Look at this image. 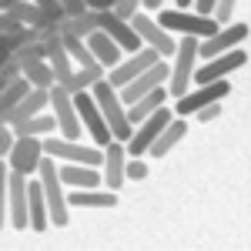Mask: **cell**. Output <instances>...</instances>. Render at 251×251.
Instances as JSON below:
<instances>
[{
	"mask_svg": "<svg viewBox=\"0 0 251 251\" xmlns=\"http://www.w3.org/2000/svg\"><path fill=\"white\" fill-rule=\"evenodd\" d=\"M37 177H40V188H44V198H47L50 225H54V228H64V225L71 221V204H67V191H64V181H60V174H57V161L50 154L40 157Z\"/></svg>",
	"mask_w": 251,
	"mask_h": 251,
	"instance_id": "cell-1",
	"label": "cell"
},
{
	"mask_svg": "<svg viewBox=\"0 0 251 251\" xmlns=\"http://www.w3.org/2000/svg\"><path fill=\"white\" fill-rule=\"evenodd\" d=\"M174 64H171V74H168V97H184L191 91V77H194V67H198V37H181L177 47H174Z\"/></svg>",
	"mask_w": 251,
	"mask_h": 251,
	"instance_id": "cell-2",
	"label": "cell"
},
{
	"mask_svg": "<svg viewBox=\"0 0 251 251\" xmlns=\"http://www.w3.org/2000/svg\"><path fill=\"white\" fill-rule=\"evenodd\" d=\"M91 97L97 100L100 114H104V121H107V131H111V137L127 144V137H131V124H127V114H124V104H121L117 91L107 84V80H97L94 87H91Z\"/></svg>",
	"mask_w": 251,
	"mask_h": 251,
	"instance_id": "cell-3",
	"label": "cell"
},
{
	"mask_svg": "<svg viewBox=\"0 0 251 251\" xmlns=\"http://www.w3.org/2000/svg\"><path fill=\"white\" fill-rule=\"evenodd\" d=\"M157 24L164 27V30H177L181 37H211L218 34V20L214 17H201V14H194V10H157Z\"/></svg>",
	"mask_w": 251,
	"mask_h": 251,
	"instance_id": "cell-4",
	"label": "cell"
},
{
	"mask_svg": "<svg viewBox=\"0 0 251 251\" xmlns=\"http://www.w3.org/2000/svg\"><path fill=\"white\" fill-rule=\"evenodd\" d=\"M44 154H50L54 161H74V164H91V168L104 164V148L67 141V137H44Z\"/></svg>",
	"mask_w": 251,
	"mask_h": 251,
	"instance_id": "cell-5",
	"label": "cell"
},
{
	"mask_svg": "<svg viewBox=\"0 0 251 251\" xmlns=\"http://www.w3.org/2000/svg\"><path fill=\"white\" fill-rule=\"evenodd\" d=\"M171 117H174V111L161 104L154 114H148L141 124H134V127H131V137H127V144H124L127 157H144V151L151 148V141L168 127V121H171Z\"/></svg>",
	"mask_w": 251,
	"mask_h": 251,
	"instance_id": "cell-6",
	"label": "cell"
},
{
	"mask_svg": "<svg viewBox=\"0 0 251 251\" xmlns=\"http://www.w3.org/2000/svg\"><path fill=\"white\" fill-rule=\"evenodd\" d=\"M248 34H251V27L245 20L218 27V34L198 40V60H211V57H218V54H225V50H231V47H241V44L248 40Z\"/></svg>",
	"mask_w": 251,
	"mask_h": 251,
	"instance_id": "cell-7",
	"label": "cell"
},
{
	"mask_svg": "<svg viewBox=\"0 0 251 251\" xmlns=\"http://www.w3.org/2000/svg\"><path fill=\"white\" fill-rule=\"evenodd\" d=\"M245 64H248V50H245V44H241V47H231V50H225V54H218V57L204 60L201 67H194L191 84H211V80H221V77H228L231 71H241Z\"/></svg>",
	"mask_w": 251,
	"mask_h": 251,
	"instance_id": "cell-8",
	"label": "cell"
},
{
	"mask_svg": "<svg viewBox=\"0 0 251 251\" xmlns=\"http://www.w3.org/2000/svg\"><path fill=\"white\" fill-rule=\"evenodd\" d=\"M231 94V84L221 77V80H211V84H198L194 91H188L184 97H177L174 100V114L177 117H188L194 114V111H201V107H208V104H214V100H225V97Z\"/></svg>",
	"mask_w": 251,
	"mask_h": 251,
	"instance_id": "cell-9",
	"label": "cell"
},
{
	"mask_svg": "<svg viewBox=\"0 0 251 251\" xmlns=\"http://www.w3.org/2000/svg\"><path fill=\"white\" fill-rule=\"evenodd\" d=\"M44 60L50 64V71H54V84L57 87H67L71 77H74V60L71 54L64 50V40L57 34V24L54 27H44Z\"/></svg>",
	"mask_w": 251,
	"mask_h": 251,
	"instance_id": "cell-10",
	"label": "cell"
},
{
	"mask_svg": "<svg viewBox=\"0 0 251 251\" xmlns=\"http://www.w3.org/2000/svg\"><path fill=\"white\" fill-rule=\"evenodd\" d=\"M127 24H131V30H134L137 37H141V44H144V47H154L161 57H171V54H174L177 40H174L171 34H168V30H164V27H161V24L151 17V14L137 10V14L127 20Z\"/></svg>",
	"mask_w": 251,
	"mask_h": 251,
	"instance_id": "cell-11",
	"label": "cell"
},
{
	"mask_svg": "<svg viewBox=\"0 0 251 251\" xmlns=\"http://www.w3.org/2000/svg\"><path fill=\"white\" fill-rule=\"evenodd\" d=\"M74 107H77V117H80V124L87 127L94 148H107V141H114V137H111V131H107V121H104V114H100L97 100L91 97V91H77V94H74Z\"/></svg>",
	"mask_w": 251,
	"mask_h": 251,
	"instance_id": "cell-12",
	"label": "cell"
},
{
	"mask_svg": "<svg viewBox=\"0 0 251 251\" xmlns=\"http://www.w3.org/2000/svg\"><path fill=\"white\" fill-rule=\"evenodd\" d=\"M157 60H164V57L157 54L154 47H141V50H134V54H131V57H124L121 64H114V67L107 71V77H104V80H107L114 91H121L124 84H131L137 74H144V71H148L151 64H157Z\"/></svg>",
	"mask_w": 251,
	"mask_h": 251,
	"instance_id": "cell-13",
	"label": "cell"
},
{
	"mask_svg": "<svg viewBox=\"0 0 251 251\" xmlns=\"http://www.w3.org/2000/svg\"><path fill=\"white\" fill-rule=\"evenodd\" d=\"M168 74H171V64L168 60H157V64H151L144 74H137L131 84H124L121 91H117V97H121V104L127 107V104H134L137 97L151 94L154 87H161V84H168Z\"/></svg>",
	"mask_w": 251,
	"mask_h": 251,
	"instance_id": "cell-14",
	"label": "cell"
},
{
	"mask_svg": "<svg viewBox=\"0 0 251 251\" xmlns=\"http://www.w3.org/2000/svg\"><path fill=\"white\" fill-rule=\"evenodd\" d=\"M7 218L17 231L30 228V214H27V174L10 168L7 174Z\"/></svg>",
	"mask_w": 251,
	"mask_h": 251,
	"instance_id": "cell-15",
	"label": "cell"
},
{
	"mask_svg": "<svg viewBox=\"0 0 251 251\" xmlns=\"http://www.w3.org/2000/svg\"><path fill=\"white\" fill-rule=\"evenodd\" d=\"M50 107H54V117H57V134L67 137V141H80V117L77 107H74V97L67 94L64 87H50Z\"/></svg>",
	"mask_w": 251,
	"mask_h": 251,
	"instance_id": "cell-16",
	"label": "cell"
},
{
	"mask_svg": "<svg viewBox=\"0 0 251 251\" xmlns=\"http://www.w3.org/2000/svg\"><path fill=\"white\" fill-rule=\"evenodd\" d=\"M44 157V141L40 137H14V148L7 154V164L20 174H37V164Z\"/></svg>",
	"mask_w": 251,
	"mask_h": 251,
	"instance_id": "cell-17",
	"label": "cell"
},
{
	"mask_svg": "<svg viewBox=\"0 0 251 251\" xmlns=\"http://www.w3.org/2000/svg\"><path fill=\"white\" fill-rule=\"evenodd\" d=\"M97 14H100V30L114 40L124 54H134V50H141V47H144V44H141V37L131 30V24H127V20H121L114 10H97Z\"/></svg>",
	"mask_w": 251,
	"mask_h": 251,
	"instance_id": "cell-18",
	"label": "cell"
},
{
	"mask_svg": "<svg viewBox=\"0 0 251 251\" xmlns=\"http://www.w3.org/2000/svg\"><path fill=\"white\" fill-rule=\"evenodd\" d=\"M124 161H127V151H124V141H107L104 148V164H100V181L107 191H117L127 177H124Z\"/></svg>",
	"mask_w": 251,
	"mask_h": 251,
	"instance_id": "cell-19",
	"label": "cell"
},
{
	"mask_svg": "<svg viewBox=\"0 0 251 251\" xmlns=\"http://www.w3.org/2000/svg\"><path fill=\"white\" fill-rule=\"evenodd\" d=\"M44 107H50V87H30L7 114L0 117V124H17V121H24V117L40 114Z\"/></svg>",
	"mask_w": 251,
	"mask_h": 251,
	"instance_id": "cell-20",
	"label": "cell"
},
{
	"mask_svg": "<svg viewBox=\"0 0 251 251\" xmlns=\"http://www.w3.org/2000/svg\"><path fill=\"white\" fill-rule=\"evenodd\" d=\"M27 214H30V231H47L50 228V214H47V198L40 188V177H27Z\"/></svg>",
	"mask_w": 251,
	"mask_h": 251,
	"instance_id": "cell-21",
	"label": "cell"
},
{
	"mask_svg": "<svg viewBox=\"0 0 251 251\" xmlns=\"http://www.w3.org/2000/svg\"><path fill=\"white\" fill-rule=\"evenodd\" d=\"M57 174L64 181V188H100V168H91V164H74V161H64L57 164Z\"/></svg>",
	"mask_w": 251,
	"mask_h": 251,
	"instance_id": "cell-22",
	"label": "cell"
},
{
	"mask_svg": "<svg viewBox=\"0 0 251 251\" xmlns=\"http://www.w3.org/2000/svg\"><path fill=\"white\" fill-rule=\"evenodd\" d=\"M184 137H188V117H177V114H174L171 121H168V127H164V131H161V134L151 141V148H148L144 154L164 157V154H168V151L174 148V144H181Z\"/></svg>",
	"mask_w": 251,
	"mask_h": 251,
	"instance_id": "cell-23",
	"label": "cell"
},
{
	"mask_svg": "<svg viewBox=\"0 0 251 251\" xmlns=\"http://www.w3.org/2000/svg\"><path fill=\"white\" fill-rule=\"evenodd\" d=\"M84 44L91 47V54H94L97 64H100V67H107V71H111L114 64H121V60H124V50H121V47H117V44L107 37L104 30H94L91 37H84Z\"/></svg>",
	"mask_w": 251,
	"mask_h": 251,
	"instance_id": "cell-24",
	"label": "cell"
},
{
	"mask_svg": "<svg viewBox=\"0 0 251 251\" xmlns=\"http://www.w3.org/2000/svg\"><path fill=\"white\" fill-rule=\"evenodd\" d=\"M161 104H168V87H164V84H161V87H154L151 94L137 97L134 104H127V107H124V114H127V124H131V127H134V124H141V121H144L148 114H154Z\"/></svg>",
	"mask_w": 251,
	"mask_h": 251,
	"instance_id": "cell-25",
	"label": "cell"
},
{
	"mask_svg": "<svg viewBox=\"0 0 251 251\" xmlns=\"http://www.w3.org/2000/svg\"><path fill=\"white\" fill-rule=\"evenodd\" d=\"M14 137H44V134H57V117L54 114H34V117H24L17 124H10Z\"/></svg>",
	"mask_w": 251,
	"mask_h": 251,
	"instance_id": "cell-26",
	"label": "cell"
},
{
	"mask_svg": "<svg viewBox=\"0 0 251 251\" xmlns=\"http://www.w3.org/2000/svg\"><path fill=\"white\" fill-rule=\"evenodd\" d=\"M7 14H10L14 20H20L24 27H40V30H44V27H54V24H57L54 17H47V14L40 10L34 0H17V3H10V7H7Z\"/></svg>",
	"mask_w": 251,
	"mask_h": 251,
	"instance_id": "cell-27",
	"label": "cell"
},
{
	"mask_svg": "<svg viewBox=\"0 0 251 251\" xmlns=\"http://www.w3.org/2000/svg\"><path fill=\"white\" fill-rule=\"evenodd\" d=\"M94 30H100V14L97 10H84L80 17H60L57 34H74V37H91Z\"/></svg>",
	"mask_w": 251,
	"mask_h": 251,
	"instance_id": "cell-28",
	"label": "cell"
},
{
	"mask_svg": "<svg viewBox=\"0 0 251 251\" xmlns=\"http://www.w3.org/2000/svg\"><path fill=\"white\" fill-rule=\"evenodd\" d=\"M67 204L71 208H114L117 194L97 191V188H77V191H67Z\"/></svg>",
	"mask_w": 251,
	"mask_h": 251,
	"instance_id": "cell-29",
	"label": "cell"
},
{
	"mask_svg": "<svg viewBox=\"0 0 251 251\" xmlns=\"http://www.w3.org/2000/svg\"><path fill=\"white\" fill-rule=\"evenodd\" d=\"M107 77V67H100V64H91V67H80V71H74V77H71V84L64 87L67 94L74 97L77 91H91L97 80Z\"/></svg>",
	"mask_w": 251,
	"mask_h": 251,
	"instance_id": "cell-30",
	"label": "cell"
},
{
	"mask_svg": "<svg viewBox=\"0 0 251 251\" xmlns=\"http://www.w3.org/2000/svg\"><path fill=\"white\" fill-rule=\"evenodd\" d=\"M20 77L30 80V87H54V71H50L47 60H24Z\"/></svg>",
	"mask_w": 251,
	"mask_h": 251,
	"instance_id": "cell-31",
	"label": "cell"
},
{
	"mask_svg": "<svg viewBox=\"0 0 251 251\" xmlns=\"http://www.w3.org/2000/svg\"><path fill=\"white\" fill-rule=\"evenodd\" d=\"M60 40H64V50L71 54V60H77L80 67H91V64H97L94 54H91V47H87L80 37H74V34H60Z\"/></svg>",
	"mask_w": 251,
	"mask_h": 251,
	"instance_id": "cell-32",
	"label": "cell"
},
{
	"mask_svg": "<svg viewBox=\"0 0 251 251\" xmlns=\"http://www.w3.org/2000/svg\"><path fill=\"white\" fill-rule=\"evenodd\" d=\"M234 7H238V0H214V10H211V17L218 20V27L231 24V17H234Z\"/></svg>",
	"mask_w": 251,
	"mask_h": 251,
	"instance_id": "cell-33",
	"label": "cell"
},
{
	"mask_svg": "<svg viewBox=\"0 0 251 251\" xmlns=\"http://www.w3.org/2000/svg\"><path fill=\"white\" fill-rule=\"evenodd\" d=\"M14 57L24 64V60H44V40H34V44H20L14 50Z\"/></svg>",
	"mask_w": 251,
	"mask_h": 251,
	"instance_id": "cell-34",
	"label": "cell"
},
{
	"mask_svg": "<svg viewBox=\"0 0 251 251\" xmlns=\"http://www.w3.org/2000/svg\"><path fill=\"white\" fill-rule=\"evenodd\" d=\"M7 174H10V164L0 157V228L7 225Z\"/></svg>",
	"mask_w": 251,
	"mask_h": 251,
	"instance_id": "cell-35",
	"label": "cell"
},
{
	"mask_svg": "<svg viewBox=\"0 0 251 251\" xmlns=\"http://www.w3.org/2000/svg\"><path fill=\"white\" fill-rule=\"evenodd\" d=\"M124 177H127V181H144V177H148V164H144L141 157H127V161H124Z\"/></svg>",
	"mask_w": 251,
	"mask_h": 251,
	"instance_id": "cell-36",
	"label": "cell"
},
{
	"mask_svg": "<svg viewBox=\"0 0 251 251\" xmlns=\"http://www.w3.org/2000/svg\"><path fill=\"white\" fill-rule=\"evenodd\" d=\"M137 10H141V0H117V3H114V14L121 20H131Z\"/></svg>",
	"mask_w": 251,
	"mask_h": 251,
	"instance_id": "cell-37",
	"label": "cell"
},
{
	"mask_svg": "<svg viewBox=\"0 0 251 251\" xmlns=\"http://www.w3.org/2000/svg\"><path fill=\"white\" fill-rule=\"evenodd\" d=\"M10 148H14V131H10V124H0V157L3 161L10 154Z\"/></svg>",
	"mask_w": 251,
	"mask_h": 251,
	"instance_id": "cell-38",
	"label": "cell"
},
{
	"mask_svg": "<svg viewBox=\"0 0 251 251\" xmlns=\"http://www.w3.org/2000/svg\"><path fill=\"white\" fill-rule=\"evenodd\" d=\"M57 3H60V10H64V17H80L87 10L84 0H57Z\"/></svg>",
	"mask_w": 251,
	"mask_h": 251,
	"instance_id": "cell-39",
	"label": "cell"
},
{
	"mask_svg": "<svg viewBox=\"0 0 251 251\" xmlns=\"http://www.w3.org/2000/svg\"><path fill=\"white\" fill-rule=\"evenodd\" d=\"M194 117H198L201 124H208V121H214V117H221V100H214V104H208V107L194 111Z\"/></svg>",
	"mask_w": 251,
	"mask_h": 251,
	"instance_id": "cell-40",
	"label": "cell"
},
{
	"mask_svg": "<svg viewBox=\"0 0 251 251\" xmlns=\"http://www.w3.org/2000/svg\"><path fill=\"white\" fill-rule=\"evenodd\" d=\"M191 10H194V14H201V17H211L214 0H194V3H191Z\"/></svg>",
	"mask_w": 251,
	"mask_h": 251,
	"instance_id": "cell-41",
	"label": "cell"
},
{
	"mask_svg": "<svg viewBox=\"0 0 251 251\" xmlns=\"http://www.w3.org/2000/svg\"><path fill=\"white\" fill-rule=\"evenodd\" d=\"M87 3V10H114L117 0H84Z\"/></svg>",
	"mask_w": 251,
	"mask_h": 251,
	"instance_id": "cell-42",
	"label": "cell"
},
{
	"mask_svg": "<svg viewBox=\"0 0 251 251\" xmlns=\"http://www.w3.org/2000/svg\"><path fill=\"white\" fill-rule=\"evenodd\" d=\"M161 7H164V0H141V10H144V14H154Z\"/></svg>",
	"mask_w": 251,
	"mask_h": 251,
	"instance_id": "cell-43",
	"label": "cell"
},
{
	"mask_svg": "<svg viewBox=\"0 0 251 251\" xmlns=\"http://www.w3.org/2000/svg\"><path fill=\"white\" fill-rule=\"evenodd\" d=\"M174 3H177V10H191L194 0H174Z\"/></svg>",
	"mask_w": 251,
	"mask_h": 251,
	"instance_id": "cell-44",
	"label": "cell"
},
{
	"mask_svg": "<svg viewBox=\"0 0 251 251\" xmlns=\"http://www.w3.org/2000/svg\"><path fill=\"white\" fill-rule=\"evenodd\" d=\"M7 60H10V54H7V50H0V67H3Z\"/></svg>",
	"mask_w": 251,
	"mask_h": 251,
	"instance_id": "cell-45",
	"label": "cell"
},
{
	"mask_svg": "<svg viewBox=\"0 0 251 251\" xmlns=\"http://www.w3.org/2000/svg\"><path fill=\"white\" fill-rule=\"evenodd\" d=\"M10 3H17V0H0V10H7Z\"/></svg>",
	"mask_w": 251,
	"mask_h": 251,
	"instance_id": "cell-46",
	"label": "cell"
}]
</instances>
